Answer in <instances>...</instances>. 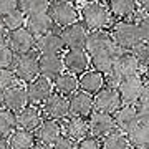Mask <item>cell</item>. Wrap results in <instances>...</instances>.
I'll return each instance as SVG.
<instances>
[{
	"label": "cell",
	"mask_w": 149,
	"mask_h": 149,
	"mask_svg": "<svg viewBox=\"0 0 149 149\" xmlns=\"http://www.w3.org/2000/svg\"><path fill=\"white\" fill-rule=\"evenodd\" d=\"M111 48H118V47L114 40H113L111 33L106 32L104 28L93 30L91 33H88L86 45H85V50L88 55H93L96 52H103V50H111Z\"/></svg>",
	"instance_id": "15"
},
{
	"label": "cell",
	"mask_w": 149,
	"mask_h": 149,
	"mask_svg": "<svg viewBox=\"0 0 149 149\" xmlns=\"http://www.w3.org/2000/svg\"><path fill=\"white\" fill-rule=\"evenodd\" d=\"M93 103H95V109L106 113H114L119 106H123V100L119 96L116 86L104 85L100 91H96L93 95Z\"/></svg>",
	"instance_id": "7"
},
{
	"label": "cell",
	"mask_w": 149,
	"mask_h": 149,
	"mask_svg": "<svg viewBox=\"0 0 149 149\" xmlns=\"http://www.w3.org/2000/svg\"><path fill=\"white\" fill-rule=\"evenodd\" d=\"M10 149H33L37 144V136L33 131L25 128H15L8 139Z\"/></svg>",
	"instance_id": "25"
},
{
	"label": "cell",
	"mask_w": 149,
	"mask_h": 149,
	"mask_svg": "<svg viewBox=\"0 0 149 149\" xmlns=\"http://www.w3.org/2000/svg\"><path fill=\"white\" fill-rule=\"evenodd\" d=\"M17 128V114L10 109H0V136H8Z\"/></svg>",
	"instance_id": "33"
},
{
	"label": "cell",
	"mask_w": 149,
	"mask_h": 149,
	"mask_svg": "<svg viewBox=\"0 0 149 149\" xmlns=\"http://www.w3.org/2000/svg\"><path fill=\"white\" fill-rule=\"evenodd\" d=\"M126 138L129 141V146L134 149H144L149 146V128L144 124H136L131 131L126 133Z\"/></svg>",
	"instance_id": "29"
},
{
	"label": "cell",
	"mask_w": 149,
	"mask_h": 149,
	"mask_svg": "<svg viewBox=\"0 0 149 149\" xmlns=\"http://www.w3.org/2000/svg\"><path fill=\"white\" fill-rule=\"evenodd\" d=\"M138 103L139 104H149V85H146V83H144L143 91H141V95H139Z\"/></svg>",
	"instance_id": "42"
},
{
	"label": "cell",
	"mask_w": 149,
	"mask_h": 149,
	"mask_svg": "<svg viewBox=\"0 0 149 149\" xmlns=\"http://www.w3.org/2000/svg\"><path fill=\"white\" fill-rule=\"evenodd\" d=\"M131 52L136 55V58H138L141 66H149V42H141Z\"/></svg>",
	"instance_id": "35"
},
{
	"label": "cell",
	"mask_w": 149,
	"mask_h": 149,
	"mask_svg": "<svg viewBox=\"0 0 149 149\" xmlns=\"http://www.w3.org/2000/svg\"><path fill=\"white\" fill-rule=\"evenodd\" d=\"M78 13L83 20V25L90 30L106 28L111 22V12L103 5V2H98V0L86 2Z\"/></svg>",
	"instance_id": "2"
},
{
	"label": "cell",
	"mask_w": 149,
	"mask_h": 149,
	"mask_svg": "<svg viewBox=\"0 0 149 149\" xmlns=\"http://www.w3.org/2000/svg\"><path fill=\"white\" fill-rule=\"evenodd\" d=\"M143 86H144V80L139 76V73L121 78L118 81V91H119V96L123 100V104H134V103H138L139 95L143 91Z\"/></svg>",
	"instance_id": "8"
},
{
	"label": "cell",
	"mask_w": 149,
	"mask_h": 149,
	"mask_svg": "<svg viewBox=\"0 0 149 149\" xmlns=\"http://www.w3.org/2000/svg\"><path fill=\"white\" fill-rule=\"evenodd\" d=\"M74 149H101V144L98 141V138L95 136H85L83 139L76 141V148Z\"/></svg>",
	"instance_id": "37"
},
{
	"label": "cell",
	"mask_w": 149,
	"mask_h": 149,
	"mask_svg": "<svg viewBox=\"0 0 149 149\" xmlns=\"http://www.w3.org/2000/svg\"><path fill=\"white\" fill-rule=\"evenodd\" d=\"M63 68L68 70L73 74H81L88 70L90 65V55L85 48H68V52L63 55Z\"/></svg>",
	"instance_id": "12"
},
{
	"label": "cell",
	"mask_w": 149,
	"mask_h": 149,
	"mask_svg": "<svg viewBox=\"0 0 149 149\" xmlns=\"http://www.w3.org/2000/svg\"><path fill=\"white\" fill-rule=\"evenodd\" d=\"M7 37H8V30L0 25V45L2 43H7Z\"/></svg>",
	"instance_id": "43"
},
{
	"label": "cell",
	"mask_w": 149,
	"mask_h": 149,
	"mask_svg": "<svg viewBox=\"0 0 149 149\" xmlns=\"http://www.w3.org/2000/svg\"><path fill=\"white\" fill-rule=\"evenodd\" d=\"M119 55V48H111V50H103V52H96L90 55V63L93 70H98L101 73L108 74L113 68V63L116 56Z\"/></svg>",
	"instance_id": "22"
},
{
	"label": "cell",
	"mask_w": 149,
	"mask_h": 149,
	"mask_svg": "<svg viewBox=\"0 0 149 149\" xmlns=\"http://www.w3.org/2000/svg\"><path fill=\"white\" fill-rule=\"evenodd\" d=\"M27 22V15L20 10V8H15L12 12H7L3 15H0V25L3 28H7L8 32L10 30H15V28L23 27V23Z\"/></svg>",
	"instance_id": "31"
},
{
	"label": "cell",
	"mask_w": 149,
	"mask_h": 149,
	"mask_svg": "<svg viewBox=\"0 0 149 149\" xmlns=\"http://www.w3.org/2000/svg\"><path fill=\"white\" fill-rule=\"evenodd\" d=\"M139 68H141V65H139L138 58L133 52H119V55L116 56L114 63H113L109 74H111L113 80L119 81L121 78L139 73Z\"/></svg>",
	"instance_id": "6"
},
{
	"label": "cell",
	"mask_w": 149,
	"mask_h": 149,
	"mask_svg": "<svg viewBox=\"0 0 149 149\" xmlns=\"http://www.w3.org/2000/svg\"><path fill=\"white\" fill-rule=\"evenodd\" d=\"M143 80H144V83H146V85H149V66H148V70H146V73H144Z\"/></svg>",
	"instance_id": "47"
},
{
	"label": "cell",
	"mask_w": 149,
	"mask_h": 149,
	"mask_svg": "<svg viewBox=\"0 0 149 149\" xmlns=\"http://www.w3.org/2000/svg\"><path fill=\"white\" fill-rule=\"evenodd\" d=\"M33 149H53V146H50V144H35V148Z\"/></svg>",
	"instance_id": "46"
},
{
	"label": "cell",
	"mask_w": 149,
	"mask_h": 149,
	"mask_svg": "<svg viewBox=\"0 0 149 149\" xmlns=\"http://www.w3.org/2000/svg\"><path fill=\"white\" fill-rule=\"evenodd\" d=\"M139 3H141V8L146 13H149V0H139Z\"/></svg>",
	"instance_id": "45"
},
{
	"label": "cell",
	"mask_w": 149,
	"mask_h": 149,
	"mask_svg": "<svg viewBox=\"0 0 149 149\" xmlns=\"http://www.w3.org/2000/svg\"><path fill=\"white\" fill-rule=\"evenodd\" d=\"M65 134L70 136L73 141H80L85 136H88L90 134V126H88L86 118H81V116L66 118V121H65Z\"/></svg>",
	"instance_id": "26"
},
{
	"label": "cell",
	"mask_w": 149,
	"mask_h": 149,
	"mask_svg": "<svg viewBox=\"0 0 149 149\" xmlns=\"http://www.w3.org/2000/svg\"><path fill=\"white\" fill-rule=\"evenodd\" d=\"M68 108L71 116H81L88 118L91 114V111L95 109V103H93V95L86 93V91H74L70 95L68 100Z\"/></svg>",
	"instance_id": "13"
},
{
	"label": "cell",
	"mask_w": 149,
	"mask_h": 149,
	"mask_svg": "<svg viewBox=\"0 0 149 149\" xmlns=\"http://www.w3.org/2000/svg\"><path fill=\"white\" fill-rule=\"evenodd\" d=\"M18 8V0H0V15Z\"/></svg>",
	"instance_id": "41"
},
{
	"label": "cell",
	"mask_w": 149,
	"mask_h": 149,
	"mask_svg": "<svg viewBox=\"0 0 149 149\" xmlns=\"http://www.w3.org/2000/svg\"><path fill=\"white\" fill-rule=\"evenodd\" d=\"M35 48L40 53H61L65 48L61 33H56L53 30H50V32L37 37V47Z\"/></svg>",
	"instance_id": "21"
},
{
	"label": "cell",
	"mask_w": 149,
	"mask_h": 149,
	"mask_svg": "<svg viewBox=\"0 0 149 149\" xmlns=\"http://www.w3.org/2000/svg\"><path fill=\"white\" fill-rule=\"evenodd\" d=\"M17 83V76L13 73V70L10 68H0V88L5 91L10 86H13Z\"/></svg>",
	"instance_id": "36"
},
{
	"label": "cell",
	"mask_w": 149,
	"mask_h": 149,
	"mask_svg": "<svg viewBox=\"0 0 149 149\" xmlns=\"http://www.w3.org/2000/svg\"><path fill=\"white\" fill-rule=\"evenodd\" d=\"M80 88L90 95H95L96 91H100L103 86L106 85V76L104 73L98 71V70H90V71H83L81 76L78 78Z\"/></svg>",
	"instance_id": "23"
},
{
	"label": "cell",
	"mask_w": 149,
	"mask_h": 149,
	"mask_svg": "<svg viewBox=\"0 0 149 149\" xmlns=\"http://www.w3.org/2000/svg\"><path fill=\"white\" fill-rule=\"evenodd\" d=\"M53 86L58 93H61L65 96H70L71 93H74V91L80 88V83H78V78L73 73H70V71L68 73H63L61 71L53 80Z\"/></svg>",
	"instance_id": "27"
},
{
	"label": "cell",
	"mask_w": 149,
	"mask_h": 149,
	"mask_svg": "<svg viewBox=\"0 0 149 149\" xmlns=\"http://www.w3.org/2000/svg\"><path fill=\"white\" fill-rule=\"evenodd\" d=\"M88 126H90V134L95 138H103L108 133H111L114 126V118L111 113L100 111V109H93L91 114L88 116Z\"/></svg>",
	"instance_id": "9"
},
{
	"label": "cell",
	"mask_w": 149,
	"mask_h": 149,
	"mask_svg": "<svg viewBox=\"0 0 149 149\" xmlns=\"http://www.w3.org/2000/svg\"><path fill=\"white\" fill-rule=\"evenodd\" d=\"M15 114H17V126L30 129V131H35L38 128V124L43 121V111L40 108H37V104H27L25 108L18 109Z\"/></svg>",
	"instance_id": "19"
},
{
	"label": "cell",
	"mask_w": 149,
	"mask_h": 149,
	"mask_svg": "<svg viewBox=\"0 0 149 149\" xmlns=\"http://www.w3.org/2000/svg\"><path fill=\"white\" fill-rule=\"evenodd\" d=\"M101 149H129V141L126 138V133L114 128L111 133L101 138Z\"/></svg>",
	"instance_id": "30"
},
{
	"label": "cell",
	"mask_w": 149,
	"mask_h": 149,
	"mask_svg": "<svg viewBox=\"0 0 149 149\" xmlns=\"http://www.w3.org/2000/svg\"><path fill=\"white\" fill-rule=\"evenodd\" d=\"M28 96H27V90L23 86L13 85L8 90L3 91V106L10 111L17 113L18 109L25 108L28 104Z\"/></svg>",
	"instance_id": "20"
},
{
	"label": "cell",
	"mask_w": 149,
	"mask_h": 149,
	"mask_svg": "<svg viewBox=\"0 0 149 149\" xmlns=\"http://www.w3.org/2000/svg\"><path fill=\"white\" fill-rule=\"evenodd\" d=\"M48 13L52 17L53 23L60 28L78 22V17H80L78 10L73 7L71 2H60V0H53V2L50 3Z\"/></svg>",
	"instance_id": "5"
},
{
	"label": "cell",
	"mask_w": 149,
	"mask_h": 149,
	"mask_svg": "<svg viewBox=\"0 0 149 149\" xmlns=\"http://www.w3.org/2000/svg\"><path fill=\"white\" fill-rule=\"evenodd\" d=\"M108 3H109L111 15L118 18H129L136 13V8H138L136 0H108Z\"/></svg>",
	"instance_id": "28"
},
{
	"label": "cell",
	"mask_w": 149,
	"mask_h": 149,
	"mask_svg": "<svg viewBox=\"0 0 149 149\" xmlns=\"http://www.w3.org/2000/svg\"><path fill=\"white\" fill-rule=\"evenodd\" d=\"M50 3V0H18V8L25 15H33L40 12H48Z\"/></svg>",
	"instance_id": "32"
},
{
	"label": "cell",
	"mask_w": 149,
	"mask_h": 149,
	"mask_svg": "<svg viewBox=\"0 0 149 149\" xmlns=\"http://www.w3.org/2000/svg\"><path fill=\"white\" fill-rule=\"evenodd\" d=\"M38 70L42 76L48 80H55L63 71V60L60 53H40L38 55Z\"/></svg>",
	"instance_id": "18"
},
{
	"label": "cell",
	"mask_w": 149,
	"mask_h": 149,
	"mask_svg": "<svg viewBox=\"0 0 149 149\" xmlns=\"http://www.w3.org/2000/svg\"><path fill=\"white\" fill-rule=\"evenodd\" d=\"M43 114L47 118H53V119H65L70 114L68 108V98L61 93H52L47 100L43 101Z\"/></svg>",
	"instance_id": "11"
},
{
	"label": "cell",
	"mask_w": 149,
	"mask_h": 149,
	"mask_svg": "<svg viewBox=\"0 0 149 149\" xmlns=\"http://www.w3.org/2000/svg\"><path fill=\"white\" fill-rule=\"evenodd\" d=\"M27 28L35 37H40L43 33L53 30L55 23H53V20H52V17H50L48 12H40V13L27 15Z\"/></svg>",
	"instance_id": "24"
},
{
	"label": "cell",
	"mask_w": 149,
	"mask_h": 149,
	"mask_svg": "<svg viewBox=\"0 0 149 149\" xmlns=\"http://www.w3.org/2000/svg\"><path fill=\"white\" fill-rule=\"evenodd\" d=\"M136 109H138L139 123L149 128V104H138Z\"/></svg>",
	"instance_id": "40"
},
{
	"label": "cell",
	"mask_w": 149,
	"mask_h": 149,
	"mask_svg": "<svg viewBox=\"0 0 149 149\" xmlns=\"http://www.w3.org/2000/svg\"><path fill=\"white\" fill-rule=\"evenodd\" d=\"M136 25H138L141 42H149V15L141 17V18L136 22Z\"/></svg>",
	"instance_id": "38"
},
{
	"label": "cell",
	"mask_w": 149,
	"mask_h": 149,
	"mask_svg": "<svg viewBox=\"0 0 149 149\" xmlns=\"http://www.w3.org/2000/svg\"><path fill=\"white\" fill-rule=\"evenodd\" d=\"M61 38H63L65 48H85L86 38H88V28L83 23L74 22L71 25L61 28Z\"/></svg>",
	"instance_id": "14"
},
{
	"label": "cell",
	"mask_w": 149,
	"mask_h": 149,
	"mask_svg": "<svg viewBox=\"0 0 149 149\" xmlns=\"http://www.w3.org/2000/svg\"><path fill=\"white\" fill-rule=\"evenodd\" d=\"M98 2H108V0H98Z\"/></svg>",
	"instance_id": "50"
},
{
	"label": "cell",
	"mask_w": 149,
	"mask_h": 149,
	"mask_svg": "<svg viewBox=\"0 0 149 149\" xmlns=\"http://www.w3.org/2000/svg\"><path fill=\"white\" fill-rule=\"evenodd\" d=\"M114 118V126L123 133H128L131 129L139 124V116H138V109L134 104H123L113 113Z\"/></svg>",
	"instance_id": "17"
},
{
	"label": "cell",
	"mask_w": 149,
	"mask_h": 149,
	"mask_svg": "<svg viewBox=\"0 0 149 149\" xmlns=\"http://www.w3.org/2000/svg\"><path fill=\"white\" fill-rule=\"evenodd\" d=\"M144 149H149V146H148V148H144Z\"/></svg>",
	"instance_id": "51"
},
{
	"label": "cell",
	"mask_w": 149,
	"mask_h": 149,
	"mask_svg": "<svg viewBox=\"0 0 149 149\" xmlns=\"http://www.w3.org/2000/svg\"><path fill=\"white\" fill-rule=\"evenodd\" d=\"M60 2H71V3H73V2H76V0H60Z\"/></svg>",
	"instance_id": "49"
},
{
	"label": "cell",
	"mask_w": 149,
	"mask_h": 149,
	"mask_svg": "<svg viewBox=\"0 0 149 149\" xmlns=\"http://www.w3.org/2000/svg\"><path fill=\"white\" fill-rule=\"evenodd\" d=\"M7 45L13 50L15 55L28 53V52H33L35 47H37V37L27 27H20L8 32Z\"/></svg>",
	"instance_id": "4"
},
{
	"label": "cell",
	"mask_w": 149,
	"mask_h": 149,
	"mask_svg": "<svg viewBox=\"0 0 149 149\" xmlns=\"http://www.w3.org/2000/svg\"><path fill=\"white\" fill-rule=\"evenodd\" d=\"M63 134V126L58 123V119H53V118H47L43 119L38 128L35 129V136H37V141L42 144H52L56 141Z\"/></svg>",
	"instance_id": "16"
},
{
	"label": "cell",
	"mask_w": 149,
	"mask_h": 149,
	"mask_svg": "<svg viewBox=\"0 0 149 149\" xmlns=\"http://www.w3.org/2000/svg\"><path fill=\"white\" fill-rule=\"evenodd\" d=\"M25 90H27L28 101L32 104H42L48 96L53 93V83H52V80L38 74L32 81H28Z\"/></svg>",
	"instance_id": "10"
},
{
	"label": "cell",
	"mask_w": 149,
	"mask_h": 149,
	"mask_svg": "<svg viewBox=\"0 0 149 149\" xmlns=\"http://www.w3.org/2000/svg\"><path fill=\"white\" fill-rule=\"evenodd\" d=\"M52 146H53V149H74L76 148V141H73V139L70 138V136H66V134H65V136L61 134Z\"/></svg>",
	"instance_id": "39"
},
{
	"label": "cell",
	"mask_w": 149,
	"mask_h": 149,
	"mask_svg": "<svg viewBox=\"0 0 149 149\" xmlns=\"http://www.w3.org/2000/svg\"><path fill=\"white\" fill-rule=\"evenodd\" d=\"M0 149H10V144L7 141V138L0 136Z\"/></svg>",
	"instance_id": "44"
},
{
	"label": "cell",
	"mask_w": 149,
	"mask_h": 149,
	"mask_svg": "<svg viewBox=\"0 0 149 149\" xmlns=\"http://www.w3.org/2000/svg\"><path fill=\"white\" fill-rule=\"evenodd\" d=\"M13 73H15L17 80L28 83L32 81L35 76L40 74L38 70V56L35 52H28V53H22L15 56L13 61Z\"/></svg>",
	"instance_id": "3"
},
{
	"label": "cell",
	"mask_w": 149,
	"mask_h": 149,
	"mask_svg": "<svg viewBox=\"0 0 149 149\" xmlns=\"http://www.w3.org/2000/svg\"><path fill=\"white\" fill-rule=\"evenodd\" d=\"M3 106V90L0 88V108Z\"/></svg>",
	"instance_id": "48"
},
{
	"label": "cell",
	"mask_w": 149,
	"mask_h": 149,
	"mask_svg": "<svg viewBox=\"0 0 149 149\" xmlns=\"http://www.w3.org/2000/svg\"><path fill=\"white\" fill-rule=\"evenodd\" d=\"M111 37L116 43V47L123 52H131L136 45L141 43L138 25L128 18H119L111 28Z\"/></svg>",
	"instance_id": "1"
},
{
	"label": "cell",
	"mask_w": 149,
	"mask_h": 149,
	"mask_svg": "<svg viewBox=\"0 0 149 149\" xmlns=\"http://www.w3.org/2000/svg\"><path fill=\"white\" fill-rule=\"evenodd\" d=\"M15 61V53L7 43L0 45V68H12Z\"/></svg>",
	"instance_id": "34"
}]
</instances>
